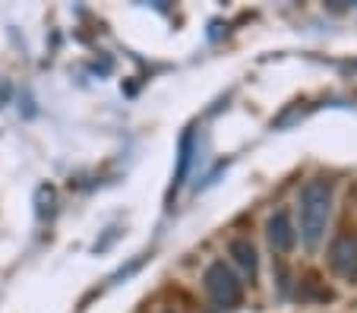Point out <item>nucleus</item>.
Instances as JSON below:
<instances>
[{"mask_svg":"<svg viewBox=\"0 0 357 313\" xmlns=\"http://www.w3.org/2000/svg\"><path fill=\"white\" fill-rule=\"evenodd\" d=\"M332 212V184L323 177H313L301 187V238L303 244L319 247L326 234V222H329Z\"/></svg>","mask_w":357,"mask_h":313,"instance_id":"obj_1","label":"nucleus"},{"mask_svg":"<svg viewBox=\"0 0 357 313\" xmlns=\"http://www.w3.org/2000/svg\"><path fill=\"white\" fill-rule=\"evenodd\" d=\"M206 291H209V298L215 300L222 310H234L243 300L241 279L234 275L231 266H225V259H215V263L206 269Z\"/></svg>","mask_w":357,"mask_h":313,"instance_id":"obj_2","label":"nucleus"},{"mask_svg":"<svg viewBox=\"0 0 357 313\" xmlns=\"http://www.w3.org/2000/svg\"><path fill=\"white\" fill-rule=\"evenodd\" d=\"M329 266L344 282L357 279V234L342 231L335 241H332L329 244Z\"/></svg>","mask_w":357,"mask_h":313,"instance_id":"obj_3","label":"nucleus"},{"mask_svg":"<svg viewBox=\"0 0 357 313\" xmlns=\"http://www.w3.org/2000/svg\"><path fill=\"white\" fill-rule=\"evenodd\" d=\"M266 238H269V247L275 253H291V250H294L297 231H294V222H291V212L288 209H278L275 215L266 222Z\"/></svg>","mask_w":357,"mask_h":313,"instance_id":"obj_4","label":"nucleus"},{"mask_svg":"<svg viewBox=\"0 0 357 313\" xmlns=\"http://www.w3.org/2000/svg\"><path fill=\"white\" fill-rule=\"evenodd\" d=\"M228 250H231V257H234V263L241 266V269H247L250 275H257L259 259H257V247H253V241L250 238H234Z\"/></svg>","mask_w":357,"mask_h":313,"instance_id":"obj_5","label":"nucleus"},{"mask_svg":"<svg viewBox=\"0 0 357 313\" xmlns=\"http://www.w3.org/2000/svg\"><path fill=\"white\" fill-rule=\"evenodd\" d=\"M190 155H193V133H183L181 137V149H177V174H174V184H171V190H177V187L183 184V177H187V168H190Z\"/></svg>","mask_w":357,"mask_h":313,"instance_id":"obj_6","label":"nucleus"},{"mask_svg":"<svg viewBox=\"0 0 357 313\" xmlns=\"http://www.w3.org/2000/svg\"><path fill=\"white\" fill-rule=\"evenodd\" d=\"M303 291H313L319 300H329V298H332V291H329V288H326V285H319V279H317V275H310V279L303 282Z\"/></svg>","mask_w":357,"mask_h":313,"instance_id":"obj_7","label":"nucleus"},{"mask_svg":"<svg viewBox=\"0 0 357 313\" xmlns=\"http://www.w3.org/2000/svg\"><path fill=\"white\" fill-rule=\"evenodd\" d=\"M10 98H13V89H10V82L0 79V108H3V105H10Z\"/></svg>","mask_w":357,"mask_h":313,"instance_id":"obj_8","label":"nucleus"}]
</instances>
